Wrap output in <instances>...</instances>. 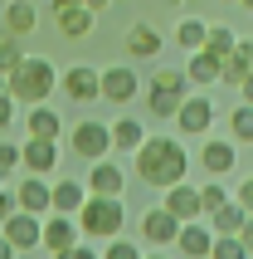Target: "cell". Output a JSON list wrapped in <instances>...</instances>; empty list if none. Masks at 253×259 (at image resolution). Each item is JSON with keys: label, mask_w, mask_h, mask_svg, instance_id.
I'll use <instances>...</instances> for the list:
<instances>
[{"label": "cell", "mask_w": 253, "mask_h": 259, "mask_svg": "<svg viewBox=\"0 0 253 259\" xmlns=\"http://www.w3.org/2000/svg\"><path fill=\"white\" fill-rule=\"evenodd\" d=\"M132 157H137V176L146 186H161V191L185 181V171H190V157H185V147L175 137H141V147Z\"/></svg>", "instance_id": "obj_1"}, {"label": "cell", "mask_w": 253, "mask_h": 259, "mask_svg": "<svg viewBox=\"0 0 253 259\" xmlns=\"http://www.w3.org/2000/svg\"><path fill=\"white\" fill-rule=\"evenodd\" d=\"M5 88H10V98H15V103L34 108V103H49V93L58 88V73H54V64H49V59L25 54L10 73H5Z\"/></svg>", "instance_id": "obj_2"}, {"label": "cell", "mask_w": 253, "mask_h": 259, "mask_svg": "<svg viewBox=\"0 0 253 259\" xmlns=\"http://www.w3.org/2000/svg\"><path fill=\"white\" fill-rule=\"evenodd\" d=\"M73 220H78V235H83V240H112V235H122V225H126L122 196H88Z\"/></svg>", "instance_id": "obj_3"}, {"label": "cell", "mask_w": 253, "mask_h": 259, "mask_svg": "<svg viewBox=\"0 0 253 259\" xmlns=\"http://www.w3.org/2000/svg\"><path fill=\"white\" fill-rule=\"evenodd\" d=\"M214 127V98L210 93H185L180 108H175V132L185 137H205Z\"/></svg>", "instance_id": "obj_4"}, {"label": "cell", "mask_w": 253, "mask_h": 259, "mask_svg": "<svg viewBox=\"0 0 253 259\" xmlns=\"http://www.w3.org/2000/svg\"><path fill=\"white\" fill-rule=\"evenodd\" d=\"M69 147H73V157H83V161H102L112 152V127L107 122H78Z\"/></svg>", "instance_id": "obj_5"}, {"label": "cell", "mask_w": 253, "mask_h": 259, "mask_svg": "<svg viewBox=\"0 0 253 259\" xmlns=\"http://www.w3.org/2000/svg\"><path fill=\"white\" fill-rule=\"evenodd\" d=\"M137 88H141V78L132 64H112V69L98 73V98H107V103H132Z\"/></svg>", "instance_id": "obj_6"}, {"label": "cell", "mask_w": 253, "mask_h": 259, "mask_svg": "<svg viewBox=\"0 0 253 259\" xmlns=\"http://www.w3.org/2000/svg\"><path fill=\"white\" fill-rule=\"evenodd\" d=\"M10 191H15V205H20V210H29V215H49V210H54V205H49V176L25 171Z\"/></svg>", "instance_id": "obj_7"}, {"label": "cell", "mask_w": 253, "mask_h": 259, "mask_svg": "<svg viewBox=\"0 0 253 259\" xmlns=\"http://www.w3.org/2000/svg\"><path fill=\"white\" fill-rule=\"evenodd\" d=\"M39 225H44V215H29V210H10V215L0 220V235H5L15 249H39Z\"/></svg>", "instance_id": "obj_8"}, {"label": "cell", "mask_w": 253, "mask_h": 259, "mask_svg": "<svg viewBox=\"0 0 253 259\" xmlns=\"http://www.w3.org/2000/svg\"><path fill=\"white\" fill-rule=\"evenodd\" d=\"M20 166L34 171V176H49L58 166V142L54 137H25L20 142Z\"/></svg>", "instance_id": "obj_9"}, {"label": "cell", "mask_w": 253, "mask_h": 259, "mask_svg": "<svg viewBox=\"0 0 253 259\" xmlns=\"http://www.w3.org/2000/svg\"><path fill=\"white\" fill-rule=\"evenodd\" d=\"M73 240H83V235H78V220L64 215V210H49V215H44V225H39V249H49V254H54V249H69Z\"/></svg>", "instance_id": "obj_10"}, {"label": "cell", "mask_w": 253, "mask_h": 259, "mask_svg": "<svg viewBox=\"0 0 253 259\" xmlns=\"http://www.w3.org/2000/svg\"><path fill=\"white\" fill-rule=\"evenodd\" d=\"M170 245L180 249V259H210V245H214L210 220H185L180 230H175V240H170Z\"/></svg>", "instance_id": "obj_11"}, {"label": "cell", "mask_w": 253, "mask_h": 259, "mask_svg": "<svg viewBox=\"0 0 253 259\" xmlns=\"http://www.w3.org/2000/svg\"><path fill=\"white\" fill-rule=\"evenodd\" d=\"M83 186H88V196H122V191H126V171L102 157V161L88 166V181H83Z\"/></svg>", "instance_id": "obj_12"}, {"label": "cell", "mask_w": 253, "mask_h": 259, "mask_svg": "<svg viewBox=\"0 0 253 259\" xmlns=\"http://www.w3.org/2000/svg\"><path fill=\"white\" fill-rule=\"evenodd\" d=\"M54 15H58V34H64V39H83L88 29H93V20H98V15L83 10L78 0H54Z\"/></svg>", "instance_id": "obj_13"}, {"label": "cell", "mask_w": 253, "mask_h": 259, "mask_svg": "<svg viewBox=\"0 0 253 259\" xmlns=\"http://www.w3.org/2000/svg\"><path fill=\"white\" fill-rule=\"evenodd\" d=\"M170 210V215L180 220H205V210H200V186H185V181H175V186H166V201H161Z\"/></svg>", "instance_id": "obj_14"}, {"label": "cell", "mask_w": 253, "mask_h": 259, "mask_svg": "<svg viewBox=\"0 0 253 259\" xmlns=\"http://www.w3.org/2000/svg\"><path fill=\"white\" fill-rule=\"evenodd\" d=\"M175 230H180V220L170 215L166 205H151V210L141 215V240H146V245H170Z\"/></svg>", "instance_id": "obj_15"}, {"label": "cell", "mask_w": 253, "mask_h": 259, "mask_svg": "<svg viewBox=\"0 0 253 259\" xmlns=\"http://www.w3.org/2000/svg\"><path fill=\"white\" fill-rule=\"evenodd\" d=\"M88 201V186L83 181H73V176H58V181H49V205L54 210H64V215H78V205Z\"/></svg>", "instance_id": "obj_16"}, {"label": "cell", "mask_w": 253, "mask_h": 259, "mask_svg": "<svg viewBox=\"0 0 253 259\" xmlns=\"http://www.w3.org/2000/svg\"><path fill=\"white\" fill-rule=\"evenodd\" d=\"M185 78H190V88H214V83H219V54H210V49H190V59H185Z\"/></svg>", "instance_id": "obj_17"}, {"label": "cell", "mask_w": 253, "mask_h": 259, "mask_svg": "<svg viewBox=\"0 0 253 259\" xmlns=\"http://www.w3.org/2000/svg\"><path fill=\"white\" fill-rule=\"evenodd\" d=\"M234 157H239V142H229V137H210L200 161H205V171L210 176H229L234 171Z\"/></svg>", "instance_id": "obj_18"}, {"label": "cell", "mask_w": 253, "mask_h": 259, "mask_svg": "<svg viewBox=\"0 0 253 259\" xmlns=\"http://www.w3.org/2000/svg\"><path fill=\"white\" fill-rule=\"evenodd\" d=\"M64 93H69L73 103H93L98 98V69H93V64H73V69L64 73Z\"/></svg>", "instance_id": "obj_19"}, {"label": "cell", "mask_w": 253, "mask_h": 259, "mask_svg": "<svg viewBox=\"0 0 253 259\" xmlns=\"http://www.w3.org/2000/svg\"><path fill=\"white\" fill-rule=\"evenodd\" d=\"M190 93V88H166V83H151L146 88V113L151 117H175V108H180V98Z\"/></svg>", "instance_id": "obj_20"}, {"label": "cell", "mask_w": 253, "mask_h": 259, "mask_svg": "<svg viewBox=\"0 0 253 259\" xmlns=\"http://www.w3.org/2000/svg\"><path fill=\"white\" fill-rule=\"evenodd\" d=\"M205 220H210V230H214V235H239V225L248 220V210H243V205L229 196V201H224V205H214Z\"/></svg>", "instance_id": "obj_21"}, {"label": "cell", "mask_w": 253, "mask_h": 259, "mask_svg": "<svg viewBox=\"0 0 253 259\" xmlns=\"http://www.w3.org/2000/svg\"><path fill=\"white\" fill-rule=\"evenodd\" d=\"M39 25V10H34V0H10L5 5V34H29V29Z\"/></svg>", "instance_id": "obj_22"}, {"label": "cell", "mask_w": 253, "mask_h": 259, "mask_svg": "<svg viewBox=\"0 0 253 259\" xmlns=\"http://www.w3.org/2000/svg\"><path fill=\"white\" fill-rule=\"evenodd\" d=\"M126 54L132 59H156L161 54V34H156L151 25H132L126 29Z\"/></svg>", "instance_id": "obj_23"}, {"label": "cell", "mask_w": 253, "mask_h": 259, "mask_svg": "<svg viewBox=\"0 0 253 259\" xmlns=\"http://www.w3.org/2000/svg\"><path fill=\"white\" fill-rule=\"evenodd\" d=\"M25 127H29V137H54L58 142V127H64V122H58V113L49 108V103H34L29 117H25Z\"/></svg>", "instance_id": "obj_24"}, {"label": "cell", "mask_w": 253, "mask_h": 259, "mask_svg": "<svg viewBox=\"0 0 253 259\" xmlns=\"http://www.w3.org/2000/svg\"><path fill=\"white\" fill-rule=\"evenodd\" d=\"M107 127H112V147L117 152H137L141 137H146V127H141L137 117H122V122H107Z\"/></svg>", "instance_id": "obj_25"}, {"label": "cell", "mask_w": 253, "mask_h": 259, "mask_svg": "<svg viewBox=\"0 0 253 259\" xmlns=\"http://www.w3.org/2000/svg\"><path fill=\"white\" fill-rule=\"evenodd\" d=\"M234 44H239V34H234L229 25H210V29H205V44H200V49H210V54L224 59V54H234Z\"/></svg>", "instance_id": "obj_26"}, {"label": "cell", "mask_w": 253, "mask_h": 259, "mask_svg": "<svg viewBox=\"0 0 253 259\" xmlns=\"http://www.w3.org/2000/svg\"><path fill=\"white\" fill-rule=\"evenodd\" d=\"M229 142H253V103H239L229 113Z\"/></svg>", "instance_id": "obj_27"}, {"label": "cell", "mask_w": 253, "mask_h": 259, "mask_svg": "<svg viewBox=\"0 0 253 259\" xmlns=\"http://www.w3.org/2000/svg\"><path fill=\"white\" fill-rule=\"evenodd\" d=\"M205 20H180V25H175V44H180V49H200V44H205Z\"/></svg>", "instance_id": "obj_28"}, {"label": "cell", "mask_w": 253, "mask_h": 259, "mask_svg": "<svg viewBox=\"0 0 253 259\" xmlns=\"http://www.w3.org/2000/svg\"><path fill=\"white\" fill-rule=\"evenodd\" d=\"M210 259H248V249H243V240H239V235H214Z\"/></svg>", "instance_id": "obj_29"}, {"label": "cell", "mask_w": 253, "mask_h": 259, "mask_svg": "<svg viewBox=\"0 0 253 259\" xmlns=\"http://www.w3.org/2000/svg\"><path fill=\"white\" fill-rule=\"evenodd\" d=\"M243 73H248V64H243L239 54H224V59H219V83H224V88H239Z\"/></svg>", "instance_id": "obj_30"}, {"label": "cell", "mask_w": 253, "mask_h": 259, "mask_svg": "<svg viewBox=\"0 0 253 259\" xmlns=\"http://www.w3.org/2000/svg\"><path fill=\"white\" fill-rule=\"evenodd\" d=\"M102 259H141V245H137V240L112 235V240H107V249H102Z\"/></svg>", "instance_id": "obj_31"}, {"label": "cell", "mask_w": 253, "mask_h": 259, "mask_svg": "<svg viewBox=\"0 0 253 259\" xmlns=\"http://www.w3.org/2000/svg\"><path fill=\"white\" fill-rule=\"evenodd\" d=\"M25 59V49H20V39L15 34H0V73H10L15 64Z\"/></svg>", "instance_id": "obj_32"}, {"label": "cell", "mask_w": 253, "mask_h": 259, "mask_svg": "<svg viewBox=\"0 0 253 259\" xmlns=\"http://www.w3.org/2000/svg\"><path fill=\"white\" fill-rule=\"evenodd\" d=\"M224 201H229V191L219 186V176H210V186H200V210L210 215L214 205H224Z\"/></svg>", "instance_id": "obj_33"}, {"label": "cell", "mask_w": 253, "mask_h": 259, "mask_svg": "<svg viewBox=\"0 0 253 259\" xmlns=\"http://www.w3.org/2000/svg\"><path fill=\"white\" fill-rule=\"evenodd\" d=\"M54 259H102V254H98V245H78L73 240L69 249H54Z\"/></svg>", "instance_id": "obj_34"}, {"label": "cell", "mask_w": 253, "mask_h": 259, "mask_svg": "<svg viewBox=\"0 0 253 259\" xmlns=\"http://www.w3.org/2000/svg\"><path fill=\"white\" fill-rule=\"evenodd\" d=\"M0 171H5V176L20 171V147H15V142H0Z\"/></svg>", "instance_id": "obj_35"}, {"label": "cell", "mask_w": 253, "mask_h": 259, "mask_svg": "<svg viewBox=\"0 0 253 259\" xmlns=\"http://www.w3.org/2000/svg\"><path fill=\"white\" fill-rule=\"evenodd\" d=\"M15 108H20V103L10 98V88L0 83V127H10V122H15Z\"/></svg>", "instance_id": "obj_36"}, {"label": "cell", "mask_w": 253, "mask_h": 259, "mask_svg": "<svg viewBox=\"0 0 253 259\" xmlns=\"http://www.w3.org/2000/svg\"><path fill=\"white\" fill-rule=\"evenodd\" d=\"M234 201H239L243 210H248V215H253V176H248V181H243V186H239V196H234Z\"/></svg>", "instance_id": "obj_37"}, {"label": "cell", "mask_w": 253, "mask_h": 259, "mask_svg": "<svg viewBox=\"0 0 253 259\" xmlns=\"http://www.w3.org/2000/svg\"><path fill=\"white\" fill-rule=\"evenodd\" d=\"M10 210H20V205H15V191H10V186H0V220L10 215Z\"/></svg>", "instance_id": "obj_38"}, {"label": "cell", "mask_w": 253, "mask_h": 259, "mask_svg": "<svg viewBox=\"0 0 253 259\" xmlns=\"http://www.w3.org/2000/svg\"><path fill=\"white\" fill-rule=\"evenodd\" d=\"M239 240H243V249H248V259H253V215L239 225Z\"/></svg>", "instance_id": "obj_39"}, {"label": "cell", "mask_w": 253, "mask_h": 259, "mask_svg": "<svg viewBox=\"0 0 253 259\" xmlns=\"http://www.w3.org/2000/svg\"><path fill=\"white\" fill-rule=\"evenodd\" d=\"M234 54H239L243 64H248V69H253V39H239V44H234Z\"/></svg>", "instance_id": "obj_40"}, {"label": "cell", "mask_w": 253, "mask_h": 259, "mask_svg": "<svg viewBox=\"0 0 253 259\" xmlns=\"http://www.w3.org/2000/svg\"><path fill=\"white\" fill-rule=\"evenodd\" d=\"M239 93H243V103H253V69L243 73V83H239Z\"/></svg>", "instance_id": "obj_41"}, {"label": "cell", "mask_w": 253, "mask_h": 259, "mask_svg": "<svg viewBox=\"0 0 253 259\" xmlns=\"http://www.w3.org/2000/svg\"><path fill=\"white\" fill-rule=\"evenodd\" d=\"M78 5H83V10H93V15H98V10H107L112 0H78Z\"/></svg>", "instance_id": "obj_42"}, {"label": "cell", "mask_w": 253, "mask_h": 259, "mask_svg": "<svg viewBox=\"0 0 253 259\" xmlns=\"http://www.w3.org/2000/svg\"><path fill=\"white\" fill-rule=\"evenodd\" d=\"M0 259H15V245L5 240V235H0Z\"/></svg>", "instance_id": "obj_43"}, {"label": "cell", "mask_w": 253, "mask_h": 259, "mask_svg": "<svg viewBox=\"0 0 253 259\" xmlns=\"http://www.w3.org/2000/svg\"><path fill=\"white\" fill-rule=\"evenodd\" d=\"M141 259H170V254H141Z\"/></svg>", "instance_id": "obj_44"}, {"label": "cell", "mask_w": 253, "mask_h": 259, "mask_svg": "<svg viewBox=\"0 0 253 259\" xmlns=\"http://www.w3.org/2000/svg\"><path fill=\"white\" fill-rule=\"evenodd\" d=\"M239 5H243V10H253V0H239Z\"/></svg>", "instance_id": "obj_45"}, {"label": "cell", "mask_w": 253, "mask_h": 259, "mask_svg": "<svg viewBox=\"0 0 253 259\" xmlns=\"http://www.w3.org/2000/svg\"><path fill=\"white\" fill-rule=\"evenodd\" d=\"M5 181H10V176H5V171H0V186H5Z\"/></svg>", "instance_id": "obj_46"}, {"label": "cell", "mask_w": 253, "mask_h": 259, "mask_svg": "<svg viewBox=\"0 0 253 259\" xmlns=\"http://www.w3.org/2000/svg\"><path fill=\"white\" fill-rule=\"evenodd\" d=\"M224 5H239V0H224Z\"/></svg>", "instance_id": "obj_47"}]
</instances>
